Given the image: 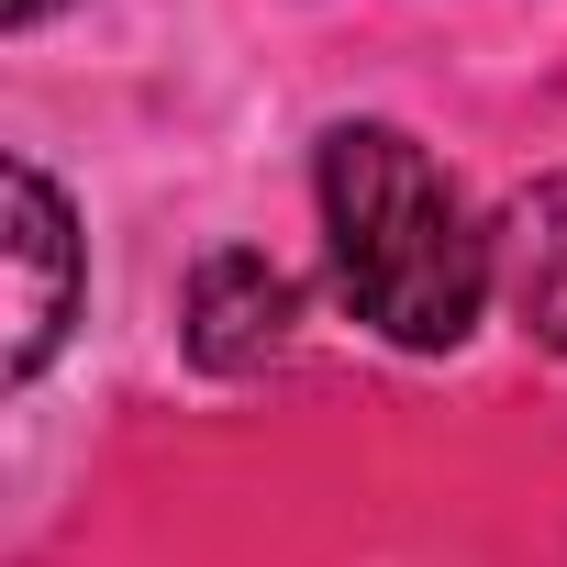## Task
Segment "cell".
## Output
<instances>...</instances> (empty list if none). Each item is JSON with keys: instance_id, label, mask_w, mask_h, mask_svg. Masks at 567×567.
Listing matches in <instances>:
<instances>
[{"instance_id": "1", "label": "cell", "mask_w": 567, "mask_h": 567, "mask_svg": "<svg viewBox=\"0 0 567 567\" xmlns=\"http://www.w3.org/2000/svg\"><path fill=\"white\" fill-rule=\"evenodd\" d=\"M312 200H323V245H334V290L357 301L368 334H390L412 357L467 346L489 278H501V234H478L467 189L401 123H334Z\"/></svg>"}, {"instance_id": "2", "label": "cell", "mask_w": 567, "mask_h": 567, "mask_svg": "<svg viewBox=\"0 0 567 567\" xmlns=\"http://www.w3.org/2000/svg\"><path fill=\"white\" fill-rule=\"evenodd\" d=\"M79 278H90V267H79V223H68L56 178H45V167H12V390H34L45 357L68 346Z\"/></svg>"}, {"instance_id": "5", "label": "cell", "mask_w": 567, "mask_h": 567, "mask_svg": "<svg viewBox=\"0 0 567 567\" xmlns=\"http://www.w3.org/2000/svg\"><path fill=\"white\" fill-rule=\"evenodd\" d=\"M45 12H56V0H12V23H45Z\"/></svg>"}, {"instance_id": "4", "label": "cell", "mask_w": 567, "mask_h": 567, "mask_svg": "<svg viewBox=\"0 0 567 567\" xmlns=\"http://www.w3.org/2000/svg\"><path fill=\"white\" fill-rule=\"evenodd\" d=\"M501 278H512L523 323L567 357V178H545V189L501 223Z\"/></svg>"}, {"instance_id": "3", "label": "cell", "mask_w": 567, "mask_h": 567, "mask_svg": "<svg viewBox=\"0 0 567 567\" xmlns=\"http://www.w3.org/2000/svg\"><path fill=\"white\" fill-rule=\"evenodd\" d=\"M278 346H290V278H278L256 245L212 256V267L189 278V357L234 379V368H267Z\"/></svg>"}]
</instances>
